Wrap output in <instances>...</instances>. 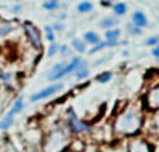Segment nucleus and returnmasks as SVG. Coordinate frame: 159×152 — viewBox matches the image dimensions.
Here are the masks:
<instances>
[{
  "mask_svg": "<svg viewBox=\"0 0 159 152\" xmlns=\"http://www.w3.org/2000/svg\"><path fill=\"white\" fill-rule=\"evenodd\" d=\"M137 123H138V117L135 114V112H129L119 122V130L124 131V133H131V131H134L137 128Z\"/></svg>",
  "mask_w": 159,
  "mask_h": 152,
  "instance_id": "f257e3e1",
  "label": "nucleus"
},
{
  "mask_svg": "<svg viewBox=\"0 0 159 152\" xmlns=\"http://www.w3.org/2000/svg\"><path fill=\"white\" fill-rule=\"evenodd\" d=\"M24 29H25V34H27L28 39L32 42V45L35 47H41L42 42H41V34H39L38 28H35L32 24L30 22H25L24 24Z\"/></svg>",
  "mask_w": 159,
  "mask_h": 152,
  "instance_id": "f03ea898",
  "label": "nucleus"
},
{
  "mask_svg": "<svg viewBox=\"0 0 159 152\" xmlns=\"http://www.w3.org/2000/svg\"><path fill=\"white\" fill-rule=\"evenodd\" d=\"M61 88H63V84H55V85H50V87H48V88H45V89H42V91L34 94L32 96H31V101H32V102L42 101V99H45V98L50 96L52 94H55V92L60 91Z\"/></svg>",
  "mask_w": 159,
  "mask_h": 152,
  "instance_id": "7ed1b4c3",
  "label": "nucleus"
},
{
  "mask_svg": "<svg viewBox=\"0 0 159 152\" xmlns=\"http://www.w3.org/2000/svg\"><path fill=\"white\" fill-rule=\"evenodd\" d=\"M133 24H134L137 28L147 27V17H145V14L141 13V11H135V13L133 14Z\"/></svg>",
  "mask_w": 159,
  "mask_h": 152,
  "instance_id": "20e7f679",
  "label": "nucleus"
},
{
  "mask_svg": "<svg viewBox=\"0 0 159 152\" xmlns=\"http://www.w3.org/2000/svg\"><path fill=\"white\" fill-rule=\"evenodd\" d=\"M69 123H70V127H71V130H73V131H75V133H80V131L85 130V126L82 124L81 122H80V120L74 116V114H70V120H69Z\"/></svg>",
  "mask_w": 159,
  "mask_h": 152,
  "instance_id": "39448f33",
  "label": "nucleus"
},
{
  "mask_svg": "<svg viewBox=\"0 0 159 152\" xmlns=\"http://www.w3.org/2000/svg\"><path fill=\"white\" fill-rule=\"evenodd\" d=\"M14 116H16V113H14L13 110H10L7 114H6V117L0 122V130H7L8 127H10L11 124H13L14 122Z\"/></svg>",
  "mask_w": 159,
  "mask_h": 152,
  "instance_id": "423d86ee",
  "label": "nucleus"
},
{
  "mask_svg": "<svg viewBox=\"0 0 159 152\" xmlns=\"http://www.w3.org/2000/svg\"><path fill=\"white\" fill-rule=\"evenodd\" d=\"M115 25H117V18H115V17H106V18H103L101 21L99 27L101 28H112V27H115Z\"/></svg>",
  "mask_w": 159,
  "mask_h": 152,
  "instance_id": "0eeeda50",
  "label": "nucleus"
},
{
  "mask_svg": "<svg viewBox=\"0 0 159 152\" xmlns=\"http://www.w3.org/2000/svg\"><path fill=\"white\" fill-rule=\"evenodd\" d=\"M84 39H85V42H88V43H92V45H98L99 43L98 34L92 32V31H89V32H85Z\"/></svg>",
  "mask_w": 159,
  "mask_h": 152,
  "instance_id": "6e6552de",
  "label": "nucleus"
},
{
  "mask_svg": "<svg viewBox=\"0 0 159 152\" xmlns=\"http://www.w3.org/2000/svg\"><path fill=\"white\" fill-rule=\"evenodd\" d=\"M117 45V41H115V42H110V41H106V42H101V43H98L93 49H91L89 50V53L91 55H93L95 52H98V50H101V49H103V47H107V46H116Z\"/></svg>",
  "mask_w": 159,
  "mask_h": 152,
  "instance_id": "1a4fd4ad",
  "label": "nucleus"
},
{
  "mask_svg": "<svg viewBox=\"0 0 159 152\" xmlns=\"http://www.w3.org/2000/svg\"><path fill=\"white\" fill-rule=\"evenodd\" d=\"M106 41H110V42H115L119 39V36H120V29H110V31H106Z\"/></svg>",
  "mask_w": 159,
  "mask_h": 152,
  "instance_id": "9d476101",
  "label": "nucleus"
},
{
  "mask_svg": "<svg viewBox=\"0 0 159 152\" xmlns=\"http://www.w3.org/2000/svg\"><path fill=\"white\" fill-rule=\"evenodd\" d=\"M22 109H24V101H22V98L20 96L18 99L14 102V105H13V108H11V110H13L14 113H20Z\"/></svg>",
  "mask_w": 159,
  "mask_h": 152,
  "instance_id": "9b49d317",
  "label": "nucleus"
},
{
  "mask_svg": "<svg viewBox=\"0 0 159 152\" xmlns=\"http://www.w3.org/2000/svg\"><path fill=\"white\" fill-rule=\"evenodd\" d=\"M113 10H115V13L117 14V16H123V14H126L127 6H126V3H117V4H115Z\"/></svg>",
  "mask_w": 159,
  "mask_h": 152,
  "instance_id": "f8f14e48",
  "label": "nucleus"
},
{
  "mask_svg": "<svg viewBox=\"0 0 159 152\" xmlns=\"http://www.w3.org/2000/svg\"><path fill=\"white\" fill-rule=\"evenodd\" d=\"M92 10V3L91 2H82L78 6V11L80 13H88V11Z\"/></svg>",
  "mask_w": 159,
  "mask_h": 152,
  "instance_id": "ddd939ff",
  "label": "nucleus"
},
{
  "mask_svg": "<svg viewBox=\"0 0 159 152\" xmlns=\"http://www.w3.org/2000/svg\"><path fill=\"white\" fill-rule=\"evenodd\" d=\"M73 46H74V49L77 50V52H80V53H84L85 52V43H84V41L74 39V41H73Z\"/></svg>",
  "mask_w": 159,
  "mask_h": 152,
  "instance_id": "4468645a",
  "label": "nucleus"
},
{
  "mask_svg": "<svg viewBox=\"0 0 159 152\" xmlns=\"http://www.w3.org/2000/svg\"><path fill=\"white\" fill-rule=\"evenodd\" d=\"M43 7L46 10H55V8L59 7V0H48V2L43 3Z\"/></svg>",
  "mask_w": 159,
  "mask_h": 152,
  "instance_id": "2eb2a0df",
  "label": "nucleus"
},
{
  "mask_svg": "<svg viewBox=\"0 0 159 152\" xmlns=\"http://www.w3.org/2000/svg\"><path fill=\"white\" fill-rule=\"evenodd\" d=\"M151 99H152V105L154 106H159V88H157L151 95Z\"/></svg>",
  "mask_w": 159,
  "mask_h": 152,
  "instance_id": "dca6fc26",
  "label": "nucleus"
},
{
  "mask_svg": "<svg viewBox=\"0 0 159 152\" xmlns=\"http://www.w3.org/2000/svg\"><path fill=\"white\" fill-rule=\"evenodd\" d=\"M127 31H129L130 34H133V35H135V34H141V28H137L134 24H127Z\"/></svg>",
  "mask_w": 159,
  "mask_h": 152,
  "instance_id": "f3484780",
  "label": "nucleus"
},
{
  "mask_svg": "<svg viewBox=\"0 0 159 152\" xmlns=\"http://www.w3.org/2000/svg\"><path fill=\"white\" fill-rule=\"evenodd\" d=\"M110 78H112V74H110V73H103V74H101V75L98 77V81L103 84V83H107Z\"/></svg>",
  "mask_w": 159,
  "mask_h": 152,
  "instance_id": "a211bd4d",
  "label": "nucleus"
},
{
  "mask_svg": "<svg viewBox=\"0 0 159 152\" xmlns=\"http://www.w3.org/2000/svg\"><path fill=\"white\" fill-rule=\"evenodd\" d=\"M45 31H46V38L49 39L50 42H52V41H55V35H53V31H52V28H49V27H45Z\"/></svg>",
  "mask_w": 159,
  "mask_h": 152,
  "instance_id": "6ab92c4d",
  "label": "nucleus"
},
{
  "mask_svg": "<svg viewBox=\"0 0 159 152\" xmlns=\"http://www.w3.org/2000/svg\"><path fill=\"white\" fill-rule=\"evenodd\" d=\"M158 42H159V36H154V38H149L148 41H147V45H148V46H152V45L158 43Z\"/></svg>",
  "mask_w": 159,
  "mask_h": 152,
  "instance_id": "aec40b11",
  "label": "nucleus"
},
{
  "mask_svg": "<svg viewBox=\"0 0 159 152\" xmlns=\"http://www.w3.org/2000/svg\"><path fill=\"white\" fill-rule=\"evenodd\" d=\"M56 50H57V46H56V45H52V46L49 47V50H48V55L49 56H53L56 53Z\"/></svg>",
  "mask_w": 159,
  "mask_h": 152,
  "instance_id": "412c9836",
  "label": "nucleus"
},
{
  "mask_svg": "<svg viewBox=\"0 0 159 152\" xmlns=\"http://www.w3.org/2000/svg\"><path fill=\"white\" fill-rule=\"evenodd\" d=\"M152 55L155 56V57H159V43L157 47H154V50H152Z\"/></svg>",
  "mask_w": 159,
  "mask_h": 152,
  "instance_id": "4be33fe9",
  "label": "nucleus"
},
{
  "mask_svg": "<svg viewBox=\"0 0 159 152\" xmlns=\"http://www.w3.org/2000/svg\"><path fill=\"white\" fill-rule=\"evenodd\" d=\"M53 28H55V29H57V31H60L61 29V25L60 24H55V27H53Z\"/></svg>",
  "mask_w": 159,
  "mask_h": 152,
  "instance_id": "5701e85b",
  "label": "nucleus"
},
{
  "mask_svg": "<svg viewBox=\"0 0 159 152\" xmlns=\"http://www.w3.org/2000/svg\"><path fill=\"white\" fill-rule=\"evenodd\" d=\"M61 50H63L64 55H67V52H69V50H67V46H61Z\"/></svg>",
  "mask_w": 159,
  "mask_h": 152,
  "instance_id": "b1692460",
  "label": "nucleus"
},
{
  "mask_svg": "<svg viewBox=\"0 0 159 152\" xmlns=\"http://www.w3.org/2000/svg\"><path fill=\"white\" fill-rule=\"evenodd\" d=\"M20 8H21V7H20V6H16V7L13 8V10H14V11H20Z\"/></svg>",
  "mask_w": 159,
  "mask_h": 152,
  "instance_id": "393cba45",
  "label": "nucleus"
},
{
  "mask_svg": "<svg viewBox=\"0 0 159 152\" xmlns=\"http://www.w3.org/2000/svg\"><path fill=\"white\" fill-rule=\"evenodd\" d=\"M107 2H112V0H107Z\"/></svg>",
  "mask_w": 159,
  "mask_h": 152,
  "instance_id": "a878e982",
  "label": "nucleus"
}]
</instances>
